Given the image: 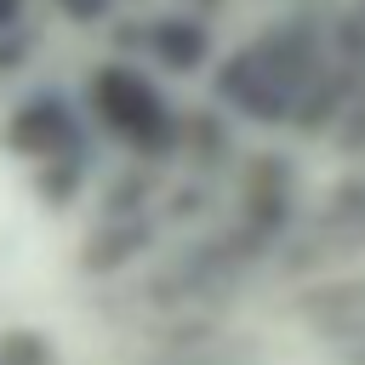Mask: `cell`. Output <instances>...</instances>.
Listing matches in <instances>:
<instances>
[{
	"label": "cell",
	"instance_id": "3",
	"mask_svg": "<svg viewBox=\"0 0 365 365\" xmlns=\"http://www.w3.org/2000/svg\"><path fill=\"white\" fill-rule=\"evenodd\" d=\"M6 148H17L34 165L51 160H86V120L63 91H34L6 120Z\"/></svg>",
	"mask_w": 365,
	"mask_h": 365
},
{
	"label": "cell",
	"instance_id": "5",
	"mask_svg": "<svg viewBox=\"0 0 365 365\" xmlns=\"http://www.w3.org/2000/svg\"><path fill=\"white\" fill-rule=\"evenodd\" d=\"M46 365L51 359V348L40 342V336H29V331H11V336H0V365Z\"/></svg>",
	"mask_w": 365,
	"mask_h": 365
},
{
	"label": "cell",
	"instance_id": "4",
	"mask_svg": "<svg viewBox=\"0 0 365 365\" xmlns=\"http://www.w3.org/2000/svg\"><path fill=\"white\" fill-rule=\"evenodd\" d=\"M143 46L160 68L171 74H194L205 57H211V29L200 17H182V11H165V17H148L143 29Z\"/></svg>",
	"mask_w": 365,
	"mask_h": 365
},
{
	"label": "cell",
	"instance_id": "2",
	"mask_svg": "<svg viewBox=\"0 0 365 365\" xmlns=\"http://www.w3.org/2000/svg\"><path fill=\"white\" fill-rule=\"evenodd\" d=\"M86 114L137 154H171L182 143V120L165 103V91L137 63H103L86 80Z\"/></svg>",
	"mask_w": 365,
	"mask_h": 365
},
{
	"label": "cell",
	"instance_id": "1",
	"mask_svg": "<svg viewBox=\"0 0 365 365\" xmlns=\"http://www.w3.org/2000/svg\"><path fill=\"white\" fill-rule=\"evenodd\" d=\"M314 68H319V40L291 23V29L245 46L240 57H228L217 74V97L245 108L251 120H285Z\"/></svg>",
	"mask_w": 365,
	"mask_h": 365
},
{
	"label": "cell",
	"instance_id": "6",
	"mask_svg": "<svg viewBox=\"0 0 365 365\" xmlns=\"http://www.w3.org/2000/svg\"><path fill=\"white\" fill-rule=\"evenodd\" d=\"M23 11H29V0H0V34H17Z\"/></svg>",
	"mask_w": 365,
	"mask_h": 365
}]
</instances>
